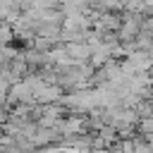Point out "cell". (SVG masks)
I'll return each mask as SVG.
<instances>
[{
  "mask_svg": "<svg viewBox=\"0 0 153 153\" xmlns=\"http://www.w3.org/2000/svg\"><path fill=\"white\" fill-rule=\"evenodd\" d=\"M60 98V88L57 86H50L48 81H43L36 91H33V103H38V105H50L53 100H57Z\"/></svg>",
  "mask_w": 153,
  "mask_h": 153,
  "instance_id": "obj_1",
  "label": "cell"
},
{
  "mask_svg": "<svg viewBox=\"0 0 153 153\" xmlns=\"http://www.w3.org/2000/svg\"><path fill=\"white\" fill-rule=\"evenodd\" d=\"M67 55H69L72 60H79V62H81V60L88 55V48H86L84 43H74V41H72V43H67Z\"/></svg>",
  "mask_w": 153,
  "mask_h": 153,
  "instance_id": "obj_2",
  "label": "cell"
}]
</instances>
